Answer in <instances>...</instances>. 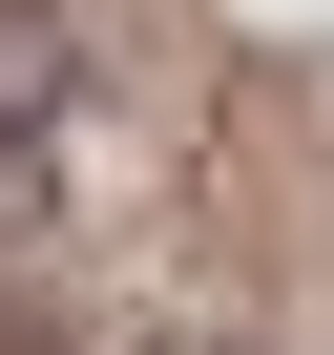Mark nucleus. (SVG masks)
<instances>
[{"label":"nucleus","instance_id":"obj_1","mask_svg":"<svg viewBox=\"0 0 334 355\" xmlns=\"http://www.w3.org/2000/svg\"><path fill=\"white\" fill-rule=\"evenodd\" d=\"M63 105H84V21L63 0H0V146H63Z\"/></svg>","mask_w":334,"mask_h":355},{"label":"nucleus","instance_id":"obj_2","mask_svg":"<svg viewBox=\"0 0 334 355\" xmlns=\"http://www.w3.org/2000/svg\"><path fill=\"white\" fill-rule=\"evenodd\" d=\"M21 167H42V146H0V230H21Z\"/></svg>","mask_w":334,"mask_h":355}]
</instances>
